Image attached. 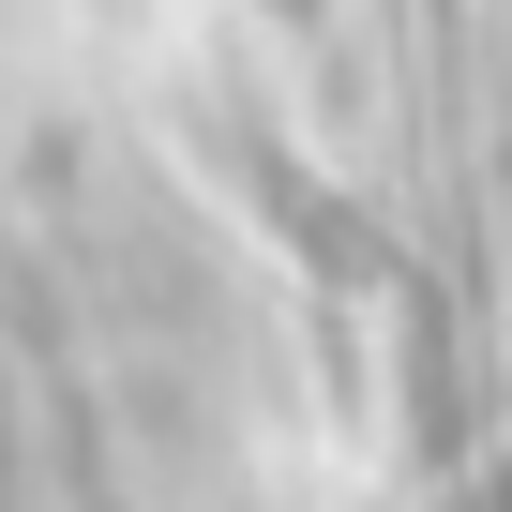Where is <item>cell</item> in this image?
Listing matches in <instances>:
<instances>
[{
	"label": "cell",
	"instance_id": "cell-1",
	"mask_svg": "<svg viewBox=\"0 0 512 512\" xmlns=\"http://www.w3.org/2000/svg\"><path fill=\"white\" fill-rule=\"evenodd\" d=\"M0 512H16V452H0Z\"/></svg>",
	"mask_w": 512,
	"mask_h": 512
}]
</instances>
